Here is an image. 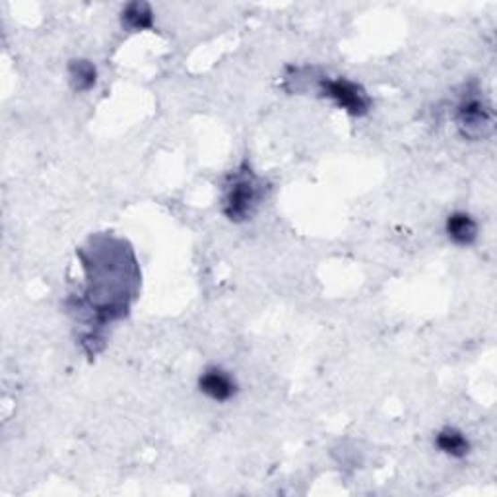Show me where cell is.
Masks as SVG:
<instances>
[{"label": "cell", "instance_id": "cell-1", "mask_svg": "<svg viewBox=\"0 0 497 497\" xmlns=\"http://www.w3.org/2000/svg\"><path fill=\"white\" fill-rule=\"evenodd\" d=\"M262 183L251 169L247 161H243L239 169L231 173L224 184L222 212L234 224L247 222L259 210L262 201Z\"/></svg>", "mask_w": 497, "mask_h": 497}, {"label": "cell", "instance_id": "cell-2", "mask_svg": "<svg viewBox=\"0 0 497 497\" xmlns=\"http://www.w3.org/2000/svg\"><path fill=\"white\" fill-rule=\"evenodd\" d=\"M455 123L458 133L468 141H480L490 133L493 113L480 91H468L460 98L455 109Z\"/></svg>", "mask_w": 497, "mask_h": 497}, {"label": "cell", "instance_id": "cell-3", "mask_svg": "<svg viewBox=\"0 0 497 497\" xmlns=\"http://www.w3.org/2000/svg\"><path fill=\"white\" fill-rule=\"evenodd\" d=\"M319 91L352 117H364L372 109V98L367 91L348 78H321Z\"/></svg>", "mask_w": 497, "mask_h": 497}, {"label": "cell", "instance_id": "cell-4", "mask_svg": "<svg viewBox=\"0 0 497 497\" xmlns=\"http://www.w3.org/2000/svg\"><path fill=\"white\" fill-rule=\"evenodd\" d=\"M199 389L202 395L212 398L214 402H227L237 395V381L226 369L212 365L206 367L199 377Z\"/></svg>", "mask_w": 497, "mask_h": 497}, {"label": "cell", "instance_id": "cell-5", "mask_svg": "<svg viewBox=\"0 0 497 497\" xmlns=\"http://www.w3.org/2000/svg\"><path fill=\"white\" fill-rule=\"evenodd\" d=\"M445 234L455 245L470 247L478 239V224L468 212H453L445 222Z\"/></svg>", "mask_w": 497, "mask_h": 497}, {"label": "cell", "instance_id": "cell-6", "mask_svg": "<svg viewBox=\"0 0 497 497\" xmlns=\"http://www.w3.org/2000/svg\"><path fill=\"white\" fill-rule=\"evenodd\" d=\"M435 447L453 458H465L470 453L468 437L457 427H443L441 432H437Z\"/></svg>", "mask_w": 497, "mask_h": 497}, {"label": "cell", "instance_id": "cell-7", "mask_svg": "<svg viewBox=\"0 0 497 497\" xmlns=\"http://www.w3.org/2000/svg\"><path fill=\"white\" fill-rule=\"evenodd\" d=\"M121 24L129 31H144L154 28V13L148 3H129L121 13Z\"/></svg>", "mask_w": 497, "mask_h": 497}, {"label": "cell", "instance_id": "cell-8", "mask_svg": "<svg viewBox=\"0 0 497 497\" xmlns=\"http://www.w3.org/2000/svg\"><path fill=\"white\" fill-rule=\"evenodd\" d=\"M68 78L76 91H90L98 84V68L91 61L76 59L68 64Z\"/></svg>", "mask_w": 497, "mask_h": 497}]
</instances>
